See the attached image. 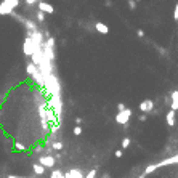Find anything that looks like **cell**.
<instances>
[{
    "instance_id": "cell-2",
    "label": "cell",
    "mask_w": 178,
    "mask_h": 178,
    "mask_svg": "<svg viewBox=\"0 0 178 178\" xmlns=\"http://www.w3.org/2000/svg\"><path fill=\"white\" fill-rule=\"evenodd\" d=\"M19 5L18 0H3L2 3H0V15H8L12 13L13 10Z\"/></svg>"
},
{
    "instance_id": "cell-3",
    "label": "cell",
    "mask_w": 178,
    "mask_h": 178,
    "mask_svg": "<svg viewBox=\"0 0 178 178\" xmlns=\"http://www.w3.org/2000/svg\"><path fill=\"white\" fill-rule=\"evenodd\" d=\"M130 117H132V111L130 109H125V111H122V113H117V116H116V122H117V124L125 125L127 122H129Z\"/></svg>"
},
{
    "instance_id": "cell-29",
    "label": "cell",
    "mask_w": 178,
    "mask_h": 178,
    "mask_svg": "<svg viewBox=\"0 0 178 178\" xmlns=\"http://www.w3.org/2000/svg\"><path fill=\"white\" fill-rule=\"evenodd\" d=\"M61 178H64V176H61Z\"/></svg>"
},
{
    "instance_id": "cell-11",
    "label": "cell",
    "mask_w": 178,
    "mask_h": 178,
    "mask_svg": "<svg viewBox=\"0 0 178 178\" xmlns=\"http://www.w3.org/2000/svg\"><path fill=\"white\" fill-rule=\"evenodd\" d=\"M167 124H169L170 127L172 125H175V111H169V113H167Z\"/></svg>"
},
{
    "instance_id": "cell-24",
    "label": "cell",
    "mask_w": 178,
    "mask_h": 178,
    "mask_svg": "<svg viewBox=\"0 0 178 178\" xmlns=\"http://www.w3.org/2000/svg\"><path fill=\"white\" fill-rule=\"evenodd\" d=\"M114 156H116L117 159H119V157H122V149H119V151H116V154H114Z\"/></svg>"
},
{
    "instance_id": "cell-1",
    "label": "cell",
    "mask_w": 178,
    "mask_h": 178,
    "mask_svg": "<svg viewBox=\"0 0 178 178\" xmlns=\"http://www.w3.org/2000/svg\"><path fill=\"white\" fill-rule=\"evenodd\" d=\"M172 164H178V154H176V156H173V157L164 159V160H160V162H157V164H153V165L146 167V170H144V176H146L148 173H151V172H154L156 169H159V167H164V165H172Z\"/></svg>"
},
{
    "instance_id": "cell-26",
    "label": "cell",
    "mask_w": 178,
    "mask_h": 178,
    "mask_svg": "<svg viewBox=\"0 0 178 178\" xmlns=\"http://www.w3.org/2000/svg\"><path fill=\"white\" fill-rule=\"evenodd\" d=\"M76 124H77V127H80V124H82V119H80V117H77V119H76Z\"/></svg>"
},
{
    "instance_id": "cell-4",
    "label": "cell",
    "mask_w": 178,
    "mask_h": 178,
    "mask_svg": "<svg viewBox=\"0 0 178 178\" xmlns=\"http://www.w3.org/2000/svg\"><path fill=\"white\" fill-rule=\"evenodd\" d=\"M39 162H40L39 165H42L43 169H45V167H53L56 160H55V157H52V156H40Z\"/></svg>"
},
{
    "instance_id": "cell-8",
    "label": "cell",
    "mask_w": 178,
    "mask_h": 178,
    "mask_svg": "<svg viewBox=\"0 0 178 178\" xmlns=\"http://www.w3.org/2000/svg\"><path fill=\"white\" fill-rule=\"evenodd\" d=\"M170 109L172 111H176L178 109V92H172V104H170Z\"/></svg>"
},
{
    "instance_id": "cell-19",
    "label": "cell",
    "mask_w": 178,
    "mask_h": 178,
    "mask_svg": "<svg viewBox=\"0 0 178 178\" xmlns=\"http://www.w3.org/2000/svg\"><path fill=\"white\" fill-rule=\"evenodd\" d=\"M95 175H96V170H92V172H88V175L85 178H95Z\"/></svg>"
},
{
    "instance_id": "cell-7",
    "label": "cell",
    "mask_w": 178,
    "mask_h": 178,
    "mask_svg": "<svg viewBox=\"0 0 178 178\" xmlns=\"http://www.w3.org/2000/svg\"><path fill=\"white\" fill-rule=\"evenodd\" d=\"M153 108H154L153 99H146V101L140 103V109H141V113H149V111H153Z\"/></svg>"
},
{
    "instance_id": "cell-13",
    "label": "cell",
    "mask_w": 178,
    "mask_h": 178,
    "mask_svg": "<svg viewBox=\"0 0 178 178\" xmlns=\"http://www.w3.org/2000/svg\"><path fill=\"white\" fill-rule=\"evenodd\" d=\"M32 169H34V173L35 175H42L43 173V167L39 165V164H34V165H32Z\"/></svg>"
},
{
    "instance_id": "cell-15",
    "label": "cell",
    "mask_w": 178,
    "mask_h": 178,
    "mask_svg": "<svg viewBox=\"0 0 178 178\" xmlns=\"http://www.w3.org/2000/svg\"><path fill=\"white\" fill-rule=\"evenodd\" d=\"M130 146V138H124L122 140V149H127Z\"/></svg>"
},
{
    "instance_id": "cell-6",
    "label": "cell",
    "mask_w": 178,
    "mask_h": 178,
    "mask_svg": "<svg viewBox=\"0 0 178 178\" xmlns=\"http://www.w3.org/2000/svg\"><path fill=\"white\" fill-rule=\"evenodd\" d=\"M37 7H39V10H40L42 13H53L55 12V8L52 7V5L45 3V2H37Z\"/></svg>"
},
{
    "instance_id": "cell-20",
    "label": "cell",
    "mask_w": 178,
    "mask_h": 178,
    "mask_svg": "<svg viewBox=\"0 0 178 178\" xmlns=\"http://www.w3.org/2000/svg\"><path fill=\"white\" fill-rule=\"evenodd\" d=\"M173 18L178 21V3L175 5V12H173Z\"/></svg>"
},
{
    "instance_id": "cell-16",
    "label": "cell",
    "mask_w": 178,
    "mask_h": 178,
    "mask_svg": "<svg viewBox=\"0 0 178 178\" xmlns=\"http://www.w3.org/2000/svg\"><path fill=\"white\" fill-rule=\"evenodd\" d=\"M63 176V172H59V170H55L52 175H50V178H61Z\"/></svg>"
},
{
    "instance_id": "cell-22",
    "label": "cell",
    "mask_w": 178,
    "mask_h": 178,
    "mask_svg": "<svg viewBox=\"0 0 178 178\" xmlns=\"http://www.w3.org/2000/svg\"><path fill=\"white\" fill-rule=\"evenodd\" d=\"M135 5H136V2H133V0H132V2H129V7H130L132 10H135V8H136Z\"/></svg>"
},
{
    "instance_id": "cell-27",
    "label": "cell",
    "mask_w": 178,
    "mask_h": 178,
    "mask_svg": "<svg viewBox=\"0 0 178 178\" xmlns=\"http://www.w3.org/2000/svg\"><path fill=\"white\" fill-rule=\"evenodd\" d=\"M136 34H138V37H143V35H144V32L140 29V31H136Z\"/></svg>"
},
{
    "instance_id": "cell-9",
    "label": "cell",
    "mask_w": 178,
    "mask_h": 178,
    "mask_svg": "<svg viewBox=\"0 0 178 178\" xmlns=\"http://www.w3.org/2000/svg\"><path fill=\"white\" fill-rule=\"evenodd\" d=\"M95 27H96V31L99 32V34H104V35H106L108 32H109V27H108L106 24H103V23H96Z\"/></svg>"
},
{
    "instance_id": "cell-18",
    "label": "cell",
    "mask_w": 178,
    "mask_h": 178,
    "mask_svg": "<svg viewBox=\"0 0 178 178\" xmlns=\"http://www.w3.org/2000/svg\"><path fill=\"white\" fill-rule=\"evenodd\" d=\"M74 135H77V136L82 135V129H80V127H76V129H74Z\"/></svg>"
},
{
    "instance_id": "cell-23",
    "label": "cell",
    "mask_w": 178,
    "mask_h": 178,
    "mask_svg": "<svg viewBox=\"0 0 178 178\" xmlns=\"http://www.w3.org/2000/svg\"><path fill=\"white\" fill-rule=\"evenodd\" d=\"M15 148H18V149H24V146H23V144H21V143H18V141L15 143Z\"/></svg>"
},
{
    "instance_id": "cell-21",
    "label": "cell",
    "mask_w": 178,
    "mask_h": 178,
    "mask_svg": "<svg viewBox=\"0 0 178 178\" xmlns=\"http://www.w3.org/2000/svg\"><path fill=\"white\" fill-rule=\"evenodd\" d=\"M117 108H119V113H122V111H125V104L124 103H119Z\"/></svg>"
},
{
    "instance_id": "cell-17",
    "label": "cell",
    "mask_w": 178,
    "mask_h": 178,
    "mask_svg": "<svg viewBox=\"0 0 178 178\" xmlns=\"http://www.w3.org/2000/svg\"><path fill=\"white\" fill-rule=\"evenodd\" d=\"M37 21H40V23H42V21H45V18H43V13H42V12L37 13Z\"/></svg>"
},
{
    "instance_id": "cell-12",
    "label": "cell",
    "mask_w": 178,
    "mask_h": 178,
    "mask_svg": "<svg viewBox=\"0 0 178 178\" xmlns=\"http://www.w3.org/2000/svg\"><path fill=\"white\" fill-rule=\"evenodd\" d=\"M32 79H34V82L37 83V85H40V87L45 85V80H43V77H42V74H40L39 71H37V74H35L34 77H32Z\"/></svg>"
},
{
    "instance_id": "cell-25",
    "label": "cell",
    "mask_w": 178,
    "mask_h": 178,
    "mask_svg": "<svg viewBox=\"0 0 178 178\" xmlns=\"http://www.w3.org/2000/svg\"><path fill=\"white\" fill-rule=\"evenodd\" d=\"M37 2H34V0H26V5H35Z\"/></svg>"
},
{
    "instance_id": "cell-14",
    "label": "cell",
    "mask_w": 178,
    "mask_h": 178,
    "mask_svg": "<svg viewBox=\"0 0 178 178\" xmlns=\"http://www.w3.org/2000/svg\"><path fill=\"white\" fill-rule=\"evenodd\" d=\"M52 148L55 149V151H59V149H63V143H61V141H55L52 144Z\"/></svg>"
},
{
    "instance_id": "cell-5",
    "label": "cell",
    "mask_w": 178,
    "mask_h": 178,
    "mask_svg": "<svg viewBox=\"0 0 178 178\" xmlns=\"http://www.w3.org/2000/svg\"><path fill=\"white\" fill-rule=\"evenodd\" d=\"M34 50H35L34 43H32L31 37H27L24 40V55H26V56H32V55H34Z\"/></svg>"
},
{
    "instance_id": "cell-10",
    "label": "cell",
    "mask_w": 178,
    "mask_h": 178,
    "mask_svg": "<svg viewBox=\"0 0 178 178\" xmlns=\"http://www.w3.org/2000/svg\"><path fill=\"white\" fill-rule=\"evenodd\" d=\"M26 71H27V74H29L31 77H34L35 74H37V66H34V64H32V63H29V64H27L26 66Z\"/></svg>"
},
{
    "instance_id": "cell-28",
    "label": "cell",
    "mask_w": 178,
    "mask_h": 178,
    "mask_svg": "<svg viewBox=\"0 0 178 178\" xmlns=\"http://www.w3.org/2000/svg\"><path fill=\"white\" fill-rule=\"evenodd\" d=\"M8 178H23V176H15V175H10Z\"/></svg>"
}]
</instances>
